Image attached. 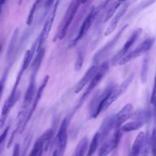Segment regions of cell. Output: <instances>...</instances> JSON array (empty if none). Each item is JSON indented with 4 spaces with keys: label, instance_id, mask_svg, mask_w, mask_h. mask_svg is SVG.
<instances>
[{
    "label": "cell",
    "instance_id": "cell-1",
    "mask_svg": "<svg viewBox=\"0 0 156 156\" xmlns=\"http://www.w3.org/2000/svg\"><path fill=\"white\" fill-rule=\"evenodd\" d=\"M81 4L82 1L78 0H73L69 2L64 14V16L62 19L60 25L58 27L56 34L53 38L54 41L57 40H61L66 35L68 28L73 21Z\"/></svg>",
    "mask_w": 156,
    "mask_h": 156
},
{
    "label": "cell",
    "instance_id": "cell-2",
    "mask_svg": "<svg viewBox=\"0 0 156 156\" xmlns=\"http://www.w3.org/2000/svg\"><path fill=\"white\" fill-rule=\"evenodd\" d=\"M108 2H109L108 1H102L98 6L96 7L93 6L90 9L87 15V16L84 18L80 27L79 30L77 34V35L72 40L70 44L71 46H73L76 45V43L85 36V35L87 34L88 30L91 27L93 22L94 21L98 14L99 13L100 11L102 9H104L107 5V4H108Z\"/></svg>",
    "mask_w": 156,
    "mask_h": 156
},
{
    "label": "cell",
    "instance_id": "cell-3",
    "mask_svg": "<svg viewBox=\"0 0 156 156\" xmlns=\"http://www.w3.org/2000/svg\"><path fill=\"white\" fill-rule=\"evenodd\" d=\"M114 85H108L104 90H98L92 98L88 108L90 119L96 118L102 112L104 102Z\"/></svg>",
    "mask_w": 156,
    "mask_h": 156
},
{
    "label": "cell",
    "instance_id": "cell-4",
    "mask_svg": "<svg viewBox=\"0 0 156 156\" xmlns=\"http://www.w3.org/2000/svg\"><path fill=\"white\" fill-rule=\"evenodd\" d=\"M135 73L132 72L121 84L113 86L104 102L102 107V112L106 110L112 104H113L116 100H117L119 97L121 96L127 90L129 86L133 81Z\"/></svg>",
    "mask_w": 156,
    "mask_h": 156
},
{
    "label": "cell",
    "instance_id": "cell-5",
    "mask_svg": "<svg viewBox=\"0 0 156 156\" xmlns=\"http://www.w3.org/2000/svg\"><path fill=\"white\" fill-rule=\"evenodd\" d=\"M155 37H151L147 38L144 41L141 42L135 49L129 52L119 62V65H124L136 58L147 52L155 42Z\"/></svg>",
    "mask_w": 156,
    "mask_h": 156
},
{
    "label": "cell",
    "instance_id": "cell-6",
    "mask_svg": "<svg viewBox=\"0 0 156 156\" xmlns=\"http://www.w3.org/2000/svg\"><path fill=\"white\" fill-rule=\"evenodd\" d=\"M58 4H59L58 1H54L52 6L51 7L47 15L46 16L43 27L41 29V31L40 35L38 37V40H39V44H38L37 51L40 50L42 48V45L44 43V42L48 39V37L51 30L52 24L56 15V12H57Z\"/></svg>",
    "mask_w": 156,
    "mask_h": 156
},
{
    "label": "cell",
    "instance_id": "cell-7",
    "mask_svg": "<svg viewBox=\"0 0 156 156\" xmlns=\"http://www.w3.org/2000/svg\"><path fill=\"white\" fill-rule=\"evenodd\" d=\"M127 24L124 25L110 41H108L103 47L99 49L95 53L92 58V62L93 63V65H98V64L110 53V52L113 49V48L117 44L118 40H119V38L122 35L123 32L127 29Z\"/></svg>",
    "mask_w": 156,
    "mask_h": 156
},
{
    "label": "cell",
    "instance_id": "cell-8",
    "mask_svg": "<svg viewBox=\"0 0 156 156\" xmlns=\"http://www.w3.org/2000/svg\"><path fill=\"white\" fill-rule=\"evenodd\" d=\"M68 119L65 118L62 121L54 141V144L55 145L54 150L57 151L58 156H63L66 148L68 142Z\"/></svg>",
    "mask_w": 156,
    "mask_h": 156
},
{
    "label": "cell",
    "instance_id": "cell-9",
    "mask_svg": "<svg viewBox=\"0 0 156 156\" xmlns=\"http://www.w3.org/2000/svg\"><path fill=\"white\" fill-rule=\"evenodd\" d=\"M109 69V63L108 62H104L101 65H99L98 69L92 80L88 84L87 88L85 90L84 93L82 95V97L79 101V106H80L86 99V98L90 94L92 91L96 88V87L99 84L101 80L103 79L104 76L108 72Z\"/></svg>",
    "mask_w": 156,
    "mask_h": 156
},
{
    "label": "cell",
    "instance_id": "cell-10",
    "mask_svg": "<svg viewBox=\"0 0 156 156\" xmlns=\"http://www.w3.org/2000/svg\"><path fill=\"white\" fill-rule=\"evenodd\" d=\"M122 136L121 129H115L102 143L98 151V156H107L119 144Z\"/></svg>",
    "mask_w": 156,
    "mask_h": 156
},
{
    "label": "cell",
    "instance_id": "cell-11",
    "mask_svg": "<svg viewBox=\"0 0 156 156\" xmlns=\"http://www.w3.org/2000/svg\"><path fill=\"white\" fill-rule=\"evenodd\" d=\"M143 30L141 27L135 29L130 35L126 41L125 42L123 47L114 56L112 60V65H116L117 63H119L120 60L128 53L129 49L135 43L137 40L140 37L142 34Z\"/></svg>",
    "mask_w": 156,
    "mask_h": 156
},
{
    "label": "cell",
    "instance_id": "cell-12",
    "mask_svg": "<svg viewBox=\"0 0 156 156\" xmlns=\"http://www.w3.org/2000/svg\"><path fill=\"white\" fill-rule=\"evenodd\" d=\"M20 96V92L19 91L12 90L10 94L6 99V100L4 101L1 110V116L0 120L1 129H2L4 127L10 111L18 100Z\"/></svg>",
    "mask_w": 156,
    "mask_h": 156
},
{
    "label": "cell",
    "instance_id": "cell-13",
    "mask_svg": "<svg viewBox=\"0 0 156 156\" xmlns=\"http://www.w3.org/2000/svg\"><path fill=\"white\" fill-rule=\"evenodd\" d=\"M133 113V106L131 103L126 104L116 115H114L115 129H121L124 123L131 118Z\"/></svg>",
    "mask_w": 156,
    "mask_h": 156
},
{
    "label": "cell",
    "instance_id": "cell-14",
    "mask_svg": "<svg viewBox=\"0 0 156 156\" xmlns=\"http://www.w3.org/2000/svg\"><path fill=\"white\" fill-rule=\"evenodd\" d=\"M130 5V2L128 1H125L123 2L121 7L118 10V12L115 13L113 18L111 20L109 24L107 27L104 32V36H107L111 34L116 29L118 24L123 17L126 12H127L129 7Z\"/></svg>",
    "mask_w": 156,
    "mask_h": 156
},
{
    "label": "cell",
    "instance_id": "cell-15",
    "mask_svg": "<svg viewBox=\"0 0 156 156\" xmlns=\"http://www.w3.org/2000/svg\"><path fill=\"white\" fill-rule=\"evenodd\" d=\"M36 76L34 74H31L30 75V80L23 98L21 110L27 111V107H29V105L34 99V97L36 88Z\"/></svg>",
    "mask_w": 156,
    "mask_h": 156
},
{
    "label": "cell",
    "instance_id": "cell-16",
    "mask_svg": "<svg viewBox=\"0 0 156 156\" xmlns=\"http://www.w3.org/2000/svg\"><path fill=\"white\" fill-rule=\"evenodd\" d=\"M49 76L48 75H46L43 79V81L40 85V86L39 87L37 93H36V94H35V96L34 98V99L33 101V102H32V106L28 112V114H27V118H26V121L24 122V126H23V130H24L27 124L28 123V122L29 121V120L30 119L31 117L32 116L36 108H37V106L43 95V91L45 89V87H46L47 85V83H48V82L49 80Z\"/></svg>",
    "mask_w": 156,
    "mask_h": 156
},
{
    "label": "cell",
    "instance_id": "cell-17",
    "mask_svg": "<svg viewBox=\"0 0 156 156\" xmlns=\"http://www.w3.org/2000/svg\"><path fill=\"white\" fill-rule=\"evenodd\" d=\"M113 130H115L114 115L107 116L102 122L99 130L97 131L99 134L101 143L109 136Z\"/></svg>",
    "mask_w": 156,
    "mask_h": 156
},
{
    "label": "cell",
    "instance_id": "cell-18",
    "mask_svg": "<svg viewBox=\"0 0 156 156\" xmlns=\"http://www.w3.org/2000/svg\"><path fill=\"white\" fill-rule=\"evenodd\" d=\"M98 65H92L86 71L84 75L75 86L74 92L76 93H78L81 91L88 83H90L93 77L98 71Z\"/></svg>",
    "mask_w": 156,
    "mask_h": 156
},
{
    "label": "cell",
    "instance_id": "cell-19",
    "mask_svg": "<svg viewBox=\"0 0 156 156\" xmlns=\"http://www.w3.org/2000/svg\"><path fill=\"white\" fill-rule=\"evenodd\" d=\"M145 134L143 132H140L132 144L129 156H140L145 147Z\"/></svg>",
    "mask_w": 156,
    "mask_h": 156
},
{
    "label": "cell",
    "instance_id": "cell-20",
    "mask_svg": "<svg viewBox=\"0 0 156 156\" xmlns=\"http://www.w3.org/2000/svg\"><path fill=\"white\" fill-rule=\"evenodd\" d=\"M18 34H19V30L18 28H16L13 32L10 41L8 46V48L6 53V59L7 61H9V62L10 63H13V58H14V56L15 55V53L16 52L15 50L16 49V44H17L16 43L18 41Z\"/></svg>",
    "mask_w": 156,
    "mask_h": 156
},
{
    "label": "cell",
    "instance_id": "cell-21",
    "mask_svg": "<svg viewBox=\"0 0 156 156\" xmlns=\"http://www.w3.org/2000/svg\"><path fill=\"white\" fill-rule=\"evenodd\" d=\"M146 119H132V121L124 124L121 130L124 132H130L141 128L146 122Z\"/></svg>",
    "mask_w": 156,
    "mask_h": 156
},
{
    "label": "cell",
    "instance_id": "cell-22",
    "mask_svg": "<svg viewBox=\"0 0 156 156\" xmlns=\"http://www.w3.org/2000/svg\"><path fill=\"white\" fill-rule=\"evenodd\" d=\"M88 138L87 136L83 137L77 144L71 156H85L88 149Z\"/></svg>",
    "mask_w": 156,
    "mask_h": 156
},
{
    "label": "cell",
    "instance_id": "cell-23",
    "mask_svg": "<svg viewBox=\"0 0 156 156\" xmlns=\"http://www.w3.org/2000/svg\"><path fill=\"white\" fill-rule=\"evenodd\" d=\"M44 54H45V49L44 48H43V47L40 50L37 51L36 56L32 64V74H34L37 75L40 68L41 62L43 60Z\"/></svg>",
    "mask_w": 156,
    "mask_h": 156
},
{
    "label": "cell",
    "instance_id": "cell-24",
    "mask_svg": "<svg viewBox=\"0 0 156 156\" xmlns=\"http://www.w3.org/2000/svg\"><path fill=\"white\" fill-rule=\"evenodd\" d=\"M85 51L86 48L85 45L80 46L77 51L76 58L74 64V69L76 71H80L82 67L85 57Z\"/></svg>",
    "mask_w": 156,
    "mask_h": 156
},
{
    "label": "cell",
    "instance_id": "cell-25",
    "mask_svg": "<svg viewBox=\"0 0 156 156\" xmlns=\"http://www.w3.org/2000/svg\"><path fill=\"white\" fill-rule=\"evenodd\" d=\"M123 2L124 1H115L112 2V4H110V5L105 14V16H104V23L108 21L112 17V16L116 12L117 9H119V8L121 7V5L123 3Z\"/></svg>",
    "mask_w": 156,
    "mask_h": 156
},
{
    "label": "cell",
    "instance_id": "cell-26",
    "mask_svg": "<svg viewBox=\"0 0 156 156\" xmlns=\"http://www.w3.org/2000/svg\"><path fill=\"white\" fill-rule=\"evenodd\" d=\"M149 66V55H145L143 60L141 72H140V80L142 83H145L147 81Z\"/></svg>",
    "mask_w": 156,
    "mask_h": 156
},
{
    "label": "cell",
    "instance_id": "cell-27",
    "mask_svg": "<svg viewBox=\"0 0 156 156\" xmlns=\"http://www.w3.org/2000/svg\"><path fill=\"white\" fill-rule=\"evenodd\" d=\"M99 143H101L99 134L98 132H96L94 133V135L89 144L87 154L86 156H92L94 154V152L96 151Z\"/></svg>",
    "mask_w": 156,
    "mask_h": 156
},
{
    "label": "cell",
    "instance_id": "cell-28",
    "mask_svg": "<svg viewBox=\"0 0 156 156\" xmlns=\"http://www.w3.org/2000/svg\"><path fill=\"white\" fill-rule=\"evenodd\" d=\"M53 135H54V130L52 128H49L46 130H45L40 136V138L41 139V140L44 143V144L46 145V147L44 148L45 150L47 149L49 144V143L51 141L53 137Z\"/></svg>",
    "mask_w": 156,
    "mask_h": 156
},
{
    "label": "cell",
    "instance_id": "cell-29",
    "mask_svg": "<svg viewBox=\"0 0 156 156\" xmlns=\"http://www.w3.org/2000/svg\"><path fill=\"white\" fill-rule=\"evenodd\" d=\"M41 1H36L32 5V6L31 7L30 9V11L29 12V14H28V16L27 17V20H26V24L29 26L31 25L33 21H34V14H35V12L36 11V9H37V6L41 3Z\"/></svg>",
    "mask_w": 156,
    "mask_h": 156
},
{
    "label": "cell",
    "instance_id": "cell-30",
    "mask_svg": "<svg viewBox=\"0 0 156 156\" xmlns=\"http://www.w3.org/2000/svg\"><path fill=\"white\" fill-rule=\"evenodd\" d=\"M151 151L152 156H156V126H154L150 139Z\"/></svg>",
    "mask_w": 156,
    "mask_h": 156
},
{
    "label": "cell",
    "instance_id": "cell-31",
    "mask_svg": "<svg viewBox=\"0 0 156 156\" xmlns=\"http://www.w3.org/2000/svg\"><path fill=\"white\" fill-rule=\"evenodd\" d=\"M9 68H7L5 70L4 73L3 74H2V77H1V82H0V83H0L1 97H2V94H3V91H4V89L5 81H6L7 77V75H8V73H9Z\"/></svg>",
    "mask_w": 156,
    "mask_h": 156
},
{
    "label": "cell",
    "instance_id": "cell-32",
    "mask_svg": "<svg viewBox=\"0 0 156 156\" xmlns=\"http://www.w3.org/2000/svg\"><path fill=\"white\" fill-rule=\"evenodd\" d=\"M9 126H7L5 129L4 130V131L2 132L1 136H0V139H1V145H0V148H1V153H2V149H3V146H4V144L5 143V140L7 138V134L9 133Z\"/></svg>",
    "mask_w": 156,
    "mask_h": 156
},
{
    "label": "cell",
    "instance_id": "cell-33",
    "mask_svg": "<svg viewBox=\"0 0 156 156\" xmlns=\"http://www.w3.org/2000/svg\"><path fill=\"white\" fill-rule=\"evenodd\" d=\"M30 140H31V138L29 136H27L26 139H25V141L23 145V151L21 152V154L20 156H26V152L27 151V149L29 148V146L30 144Z\"/></svg>",
    "mask_w": 156,
    "mask_h": 156
},
{
    "label": "cell",
    "instance_id": "cell-34",
    "mask_svg": "<svg viewBox=\"0 0 156 156\" xmlns=\"http://www.w3.org/2000/svg\"><path fill=\"white\" fill-rule=\"evenodd\" d=\"M156 99V72H155V75L154 77V86L151 93V103L152 104H154V101Z\"/></svg>",
    "mask_w": 156,
    "mask_h": 156
},
{
    "label": "cell",
    "instance_id": "cell-35",
    "mask_svg": "<svg viewBox=\"0 0 156 156\" xmlns=\"http://www.w3.org/2000/svg\"><path fill=\"white\" fill-rule=\"evenodd\" d=\"M20 145L18 143H15L13 149L12 156H20Z\"/></svg>",
    "mask_w": 156,
    "mask_h": 156
},
{
    "label": "cell",
    "instance_id": "cell-36",
    "mask_svg": "<svg viewBox=\"0 0 156 156\" xmlns=\"http://www.w3.org/2000/svg\"><path fill=\"white\" fill-rule=\"evenodd\" d=\"M150 150H151V149L149 148V146H145V147H144L142 153L141 154L140 156H149Z\"/></svg>",
    "mask_w": 156,
    "mask_h": 156
},
{
    "label": "cell",
    "instance_id": "cell-37",
    "mask_svg": "<svg viewBox=\"0 0 156 156\" xmlns=\"http://www.w3.org/2000/svg\"><path fill=\"white\" fill-rule=\"evenodd\" d=\"M52 156H58V153H57V152L56 150H54V152H53V153H52Z\"/></svg>",
    "mask_w": 156,
    "mask_h": 156
},
{
    "label": "cell",
    "instance_id": "cell-38",
    "mask_svg": "<svg viewBox=\"0 0 156 156\" xmlns=\"http://www.w3.org/2000/svg\"><path fill=\"white\" fill-rule=\"evenodd\" d=\"M43 149H42L40 151V152H39V154H38V156H42V153H43Z\"/></svg>",
    "mask_w": 156,
    "mask_h": 156
}]
</instances>
